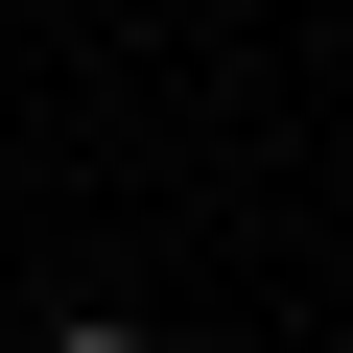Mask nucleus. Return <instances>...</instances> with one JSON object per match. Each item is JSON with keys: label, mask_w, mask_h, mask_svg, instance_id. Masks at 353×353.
Here are the masks:
<instances>
[{"label": "nucleus", "mask_w": 353, "mask_h": 353, "mask_svg": "<svg viewBox=\"0 0 353 353\" xmlns=\"http://www.w3.org/2000/svg\"><path fill=\"white\" fill-rule=\"evenodd\" d=\"M48 353H165V330H118V306H94V330H48Z\"/></svg>", "instance_id": "nucleus-1"}]
</instances>
